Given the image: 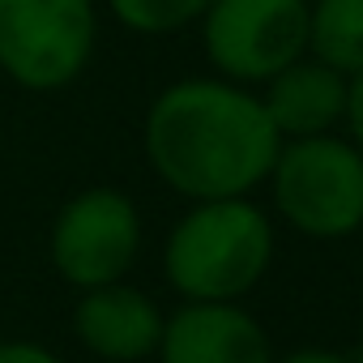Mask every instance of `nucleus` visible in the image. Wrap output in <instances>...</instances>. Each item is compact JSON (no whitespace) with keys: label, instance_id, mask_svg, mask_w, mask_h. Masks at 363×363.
<instances>
[{"label":"nucleus","instance_id":"nucleus-3","mask_svg":"<svg viewBox=\"0 0 363 363\" xmlns=\"http://www.w3.org/2000/svg\"><path fill=\"white\" fill-rule=\"evenodd\" d=\"M269 214L299 240L346 244L363 231V150L337 128L282 141L265 179Z\"/></svg>","mask_w":363,"mask_h":363},{"label":"nucleus","instance_id":"nucleus-10","mask_svg":"<svg viewBox=\"0 0 363 363\" xmlns=\"http://www.w3.org/2000/svg\"><path fill=\"white\" fill-rule=\"evenodd\" d=\"M308 52L354 77L363 69V0H308Z\"/></svg>","mask_w":363,"mask_h":363},{"label":"nucleus","instance_id":"nucleus-5","mask_svg":"<svg viewBox=\"0 0 363 363\" xmlns=\"http://www.w3.org/2000/svg\"><path fill=\"white\" fill-rule=\"evenodd\" d=\"M145 248V218L133 193L116 184H86L65 197L48 227L52 274L69 291L133 278Z\"/></svg>","mask_w":363,"mask_h":363},{"label":"nucleus","instance_id":"nucleus-6","mask_svg":"<svg viewBox=\"0 0 363 363\" xmlns=\"http://www.w3.org/2000/svg\"><path fill=\"white\" fill-rule=\"evenodd\" d=\"M193 30L210 73L261 90L308 56V0H214Z\"/></svg>","mask_w":363,"mask_h":363},{"label":"nucleus","instance_id":"nucleus-11","mask_svg":"<svg viewBox=\"0 0 363 363\" xmlns=\"http://www.w3.org/2000/svg\"><path fill=\"white\" fill-rule=\"evenodd\" d=\"M103 13L137 39H171L193 30L214 0H99Z\"/></svg>","mask_w":363,"mask_h":363},{"label":"nucleus","instance_id":"nucleus-9","mask_svg":"<svg viewBox=\"0 0 363 363\" xmlns=\"http://www.w3.org/2000/svg\"><path fill=\"white\" fill-rule=\"evenodd\" d=\"M346 90H350V77L308 52L282 73H274L257 94L274 128L282 133V141H291V137L337 133L346 120Z\"/></svg>","mask_w":363,"mask_h":363},{"label":"nucleus","instance_id":"nucleus-2","mask_svg":"<svg viewBox=\"0 0 363 363\" xmlns=\"http://www.w3.org/2000/svg\"><path fill=\"white\" fill-rule=\"evenodd\" d=\"M278 218L257 197L184 201L158 244L175 303H248L278 265Z\"/></svg>","mask_w":363,"mask_h":363},{"label":"nucleus","instance_id":"nucleus-15","mask_svg":"<svg viewBox=\"0 0 363 363\" xmlns=\"http://www.w3.org/2000/svg\"><path fill=\"white\" fill-rule=\"evenodd\" d=\"M350 350H354V359L363 363V320H359V333H354V346H350Z\"/></svg>","mask_w":363,"mask_h":363},{"label":"nucleus","instance_id":"nucleus-14","mask_svg":"<svg viewBox=\"0 0 363 363\" xmlns=\"http://www.w3.org/2000/svg\"><path fill=\"white\" fill-rule=\"evenodd\" d=\"M342 133L363 150V69L350 77V90H346V120H342Z\"/></svg>","mask_w":363,"mask_h":363},{"label":"nucleus","instance_id":"nucleus-13","mask_svg":"<svg viewBox=\"0 0 363 363\" xmlns=\"http://www.w3.org/2000/svg\"><path fill=\"white\" fill-rule=\"evenodd\" d=\"M274 363H359V359H354V350H342L329 342H299V346L282 350Z\"/></svg>","mask_w":363,"mask_h":363},{"label":"nucleus","instance_id":"nucleus-8","mask_svg":"<svg viewBox=\"0 0 363 363\" xmlns=\"http://www.w3.org/2000/svg\"><path fill=\"white\" fill-rule=\"evenodd\" d=\"M278 346L248 303H175L154 363H274Z\"/></svg>","mask_w":363,"mask_h":363},{"label":"nucleus","instance_id":"nucleus-4","mask_svg":"<svg viewBox=\"0 0 363 363\" xmlns=\"http://www.w3.org/2000/svg\"><path fill=\"white\" fill-rule=\"evenodd\" d=\"M103 39L99 0H0V77L26 94L77 86Z\"/></svg>","mask_w":363,"mask_h":363},{"label":"nucleus","instance_id":"nucleus-1","mask_svg":"<svg viewBox=\"0 0 363 363\" xmlns=\"http://www.w3.org/2000/svg\"><path fill=\"white\" fill-rule=\"evenodd\" d=\"M282 150L261 94L218 73L167 82L141 116L150 175L179 201L257 197Z\"/></svg>","mask_w":363,"mask_h":363},{"label":"nucleus","instance_id":"nucleus-7","mask_svg":"<svg viewBox=\"0 0 363 363\" xmlns=\"http://www.w3.org/2000/svg\"><path fill=\"white\" fill-rule=\"evenodd\" d=\"M69 325L77 346L99 363H154L167 329V308L133 278H120L77 291Z\"/></svg>","mask_w":363,"mask_h":363},{"label":"nucleus","instance_id":"nucleus-12","mask_svg":"<svg viewBox=\"0 0 363 363\" xmlns=\"http://www.w3.org/2000/svg\"><path fill=\"white\" fill-rule=\"evenodd\" d=\"M0 363H69V359L39 337H0Z\"/></svg>","mask_w":363,"mask_h":363}]
</instances>
